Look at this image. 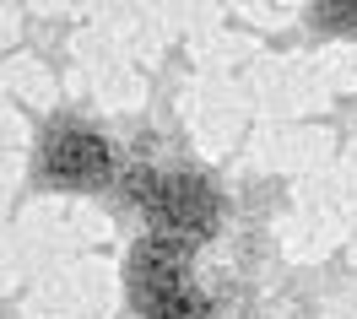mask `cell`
<instances>
[{
    "instance_id": "6da1fadb",
    "label": "cell",
    "mask_w": 357,
    "mask_h": 319,
    "mask_svg": "<svg viewBox=\"0 0 357 319\" xmlns=\"http://www.w3.org/2000/svg\"><path fill=\"white\" fill-rule=\"evenodd\" d=\"M125 195L152 217V228L162 238L195 244V238H206L217 228V195L201 179H190V173H146L141 168V173L125 179Z\"/></svg>"
},
{
    "instance_id": "7a4b0ae2",
    "label": "cell",
    "mask_w": 357,
    "mask_h": 319,
    "mask_svg": "<svg viewBox=\"0 0 357 319\" xmlns=\"http://www.w3.org/2000/svg\"><path fill=\"white\" fill-rule=\"evenodd\" d=\"M130 297L141 314H152L162 297H174L178 287H190V244H178V238H162L152 233L146 244H135L130 254Z\"/></svg>"
},
{
    "instance_id": "3957f363",
    "label": "cell",
    "mask_w": 357,
    "mask_h": 319,
    "mask_svg": "<svg viewBox=\"0 0 357 319\" xmlns=\"http://www.w3.org/2000/svg\"><path fill=\"white\" fill-rule=\"evenodd\" d=\"M44 168L54 184H103L109 179V141L92 130H54L44 141Z\"/></svg>"
},
{
    "instance_id": "277c9868",
    "label": "cell",
    "mask_w": 357,
    "mask_h": 319,
    "mask_svg": "<svg viewBox=\"0 0 357 319\" xmlns=\"http://www.w3.org/2000/svg\"><path fill=\"white\" fill-rule=\"evenodd\" d=\"M146 319H211V303H206L195 287H178L174 297H162Z\"/></svg>"
},
{
    "instance_id": "5b68a950",
    "label": "cell",
    "mask_w": 357,
    "mask_h": 319,
    "mask_svg": "<svg viewBox=\"0 0 357 319\" xmlns=\"http://www.w3.org/2000/svg\"><path fill=\"white\" fill-rule=\"evenodd\" d=\"M309 17L319 27H335V33H357V0H314Z\"/></svg>"
}]
</instances>
